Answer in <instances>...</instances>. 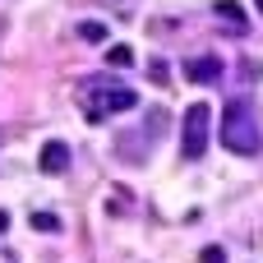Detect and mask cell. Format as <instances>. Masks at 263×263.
Returning a JSON list of instances; mask_svg holds the SVG:
<instances>
[{
    "label": "cell",
    "instance_id": "obj_1",
    "mask_svg": "<svg viewBox=\"0 0 263 263\" xmlns=\"http://www.w3.org/2000/svg\"><path fill=\"white\" fill-rule=\"evenodd\" d=\"M222 143L236 157H254L263 148V125H259V116H254V106L245 97L227 102V111H222Z\"/></svg>",
    "mask_w": 263,
    "mask_h": 263
},
{
    "label": "cell",
    "instance_id": "obj_2",
    "mask_svg": "<svg viewBox=\"0 0 263 263\" xmlns=\"http://www.w3.org/2000/svg\"><path fill=\"white\" fill-rule=\"evenodd\" d=\"M79 106H83L88 125H102V120H111V116H120V111H134V106H139V92L125 88V83H116V79H88Z\"/></svg>",
    "mask_w": 263,
    "mask_h": 263
},
{
    "label": "cell",
    "instance_id": "obj_3",
    "mask_svg": "<svg viewBox=\"0 0 263 263\" xmlns=\"http://www.w3.org/2000/svg\"><path fill=\"white\" fill-rule=\"evenodd\" d=\"M208 125H213V111H208L203 97H199L194 106H185V120H180V153H185V157H203V148H208Z\"/></svg>",
    "mask_w": 263,
    "mask_h": 263
},
{
    "label": "cell",
    "instance_id": "obj_4",
    "mask_svg": "<svg viewBox=\"0 0 263 263\" xmlns=\"http://www.w3.org/2000/svg\"><path fill=\"white\" fill-rule=\"evenodd\" d=\"M162 125H166V111H162V106H153V111L143 116V125L134 129V139H120V143H116V153H120L125 162H143V157H148V143L157 139V129H162Z\"/></svg>",
    "mask_w": 263,
    "mask_h": 263
},
{
    "label": "cell",
    "instance_id": "obj_5",
    "mask_svg": "<svg viewBox=\"0 0 263 263\" xmlns=\"http://www.w3.org/2000/svg\"><path fill=\"white\" fill-rule=\"evenodd\" d=\"M185 79L190 83H217L222 79V60L217 55H194V60H185Z\"/></svg>",
    "mask_w": 263,
    "mask_h": 263
},
{
    "label": "cell",
    "instance_id": "obj_6",
    "mask_svg": "<svg viewBox=\"0 0 263 263\" xmlns=\"http://www.w3.org/2000/svg\"><path fill=\"white\" fill-rule=\"evenodd\" d=\"M42 171L46 176H65L69 171V143H60V139H51V143H42Z\"/></svg>",
    "mask_w": 263,
    "mask_h": 263
},
{
    "label": "cell",
    "instance_id": "obj_7",
    "mask_svg": "<svg viewBox=\"0 0 263 263\" xmlns=\"http://www.w3.org/2000/svg\"><path fill=\"white\" fill-rule=\"evenodd\" d=\"M213 9H217V18H227V28H231L236 37H245V32H250V14H245V5H240V0H217Z\"/></svg>",
    "mask_w": 263,
    "mask_h": 263
},
{
    "label": "cell",
    "instance_id": "obj_8",
    "mask_svg": "<svg viewBox=\"0 0 263 263\" xmlns=\"http://www.w3.org/2000/svg\"><path fill=\"white\" fill-rule=\"evenodd\" d=\"M106 65H111V69H129V65H134V51H129L125 42H120V46H106Z\"/></svg>",
    "mask_w": 263,
    "mask_h": 263
},
{
    "label": "cell",
    "instance_id": "obj_9",
    "mask_svg": "<svg viewBox=\"0 0 263 263\" xmlns=\"http://www.w3.org/2000/svg\"><path fill=\"white\" fill-rule=\"evenodd\" d=\"M28 222H32V231H51V236L60 231V217H55V213H32Z\"/></svg>",
    "mask_w": 263,
    "mask_h": 263
},
{
    "label": "cell",
    "instance_id": "obj_10",
    "mask_svg": "<svg viewBox=\"0 0 263 263\" xmlns=\"http://www.w3.org/2000/svg\"><path fill=\"white\" fill-rule=\"evenodd\" d=\"M79 37L83 42H106V23H92L88 18V23H79Z\"/></svg>",
    "mask_w": 263,
    "mask_h": 263
},
{
    "label": "cell",
    "instance_id": "obj_11",
    "mask_svg": "<svg viewBox=\"0 0 263 263\" xmlns=\"http://www.w3.org/2000/svg\"><path fill=\"white\" fill-rule=\"evenodd\" d=\"M203 263H227V254H222L217 245H208V250H203Z\"/></svg>",
    "mask_w": 263,
    "mask_h": 263
},
{
    "label": "cell",
    "instance_id": "obj_12",
    "mask_svg": "<svg viewBox=\"0 0 263 263\" xmlns=\"http://www.w3.org/2000/svg\"><path fill=\"white\" fill-rule=\"evenodd\" d=\"M5 227H9V213H0V231H5Z\"/></svg>",
    "mask_w": 263,
    "mask_h": 263
},
{
    "label": "cell",
    "instance_id": "obj_13",
    "mask_svg": "<svg viewBox=\"0 0 263 263\" xmlns=\"http://www.w3.org/2000/svg\"><path fill=\"white\" fill-rule=\"evenodd\" d=\"M254 5H259V9H263V0H254Z\"/></svg>",
    "mask_w": 263,
    "mask_h": 263
}]
</instances>
